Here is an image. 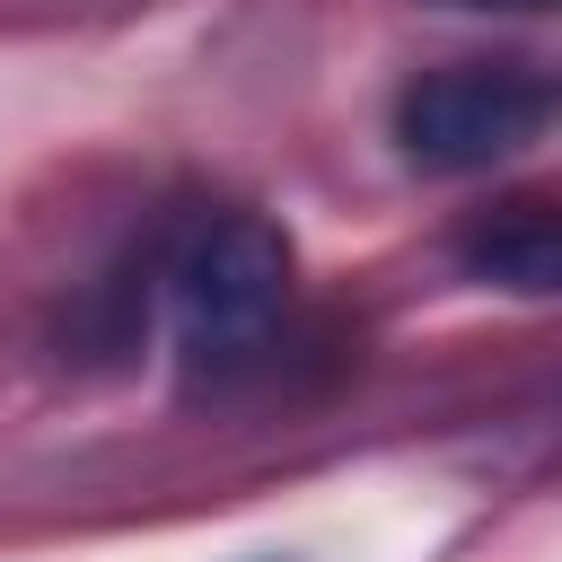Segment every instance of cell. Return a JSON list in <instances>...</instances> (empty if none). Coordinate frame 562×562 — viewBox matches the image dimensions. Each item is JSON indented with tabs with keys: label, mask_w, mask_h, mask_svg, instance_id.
Listing matches in <instances>:
<instances>
[{
	"label": "cell",
	"mask_w": 562,
	"mask_h": 562,
	"mask_svg": "<svg viewBox=\"0 0 562 562\" xmlns=\"http://www.w3.org/2000/svg\"><path fill=\"white\" fill-rule=\"evenodd\" d=\"M158 281H167V334L184 386H228L237 369L263 360L290 307V237L255 211H211L167 246Z\"/></svg>",
	"instance_id": "cell-1"
},
{
	"label": "cell",
	"mask_w": 562,
	"mask_h": 562,
	"mask_svg": "<svg viewBox=\"0 0 562 562\" xmlns=\"http://www.w3.org/2000/svg\"><path fill=\"white\" fill-rule=\"evenodd\" d=\"M553 123V79L527 61H457V70H422L395 97V149L422 176H483L509 167L544 140Z\"/></svg>",
	"instance_id": "cell-2"
},
{
	"label": "cell",
	"mask_w": 562,
	"mask_h": 562,
	"mask_svg": "<svg viewBox=\"0 0 562 562\" xmlns=\"http://www.w3.org/2000/svg\"><path fill=\"white\" fill-rule=\"evenodd\" d=\"M457 263H465L474 281H501V290H518V299H544V290L562 281L553 211H544V202H501V211H483V220L457 237Z\"/></svg>",
	"instance_id": "cell-3"
},
{
	"label": "cell",
	"mask_w": 562,
	"mask_h": 562,
	"mask_svg": "<svg viewBox=\"0 0 562 562\" xmlns=\"http://www.w3.org/2000/svg\"><path fill=\"white\" fill-rule=\"evenodd\" d=\"M457 9H544V0H457Z\"/></svg>",
	"instance_id": "cell-4"
}]
</instances>
